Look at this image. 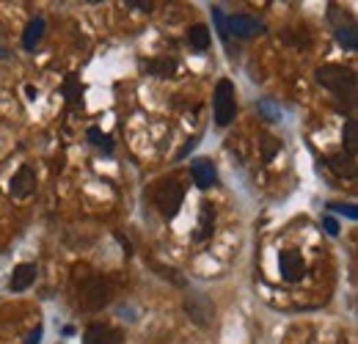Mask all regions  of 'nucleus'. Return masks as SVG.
I'll list each match as a JSON object with an SVG mask.
<instances>
[{
  "mask_svg": "<svg viewBox=\"0 0 358 344\" xmlns=\"http://www.w3.org/2000/svg\"><path fill=\"white\" fill-rule=\"evenodd\" d=\"M34 187H36V171H34L31 166H23V168L14 174V179H12V196L25 198V196L34 193Z\"/></svg>",
  "mask_w": 358,
  "mask_h": 344,
  "instance_id": "obj_10",
  "label": "nucleus"
},
{
  "mask_svg": "<svg viewBox=\"0 0 358 344\" xmlns=\"http://www.w3.org/2000/svg\"><path fill=\"white\" fill-rule=\"evenodd\" d=\"M77 94H80V91H77V77H75V75H69V77H66V96H69V102H72V105L77 102Z\"/></svg>",
  "mask_w": 358,
  "mask_h": 344,
  "instance_id": "obj_23",
  "label": "nucleus"
},
{
  "mask_svg": "<svg viewBox=\"0 0 358 344\" xmlns=\"http://www.w3.org/2000/svg\"><path fill=\"white\" fill-rule=\"evenodd\" d=\"M281 149V141L273 138V135H265L262 138V160H273V155Z\"/></svg>",
  "mask_w": 358,
  "mask_h": 344,
  "instance_id": "obj_20",
  "label": "nucleus"
},
{
  "mask_svg": "<svg viewBox=\"0 0 358 344\" xmlns=\"http://www.w3.org/2000/svg\"><path fill=\"white\" fill-rule=\"evenodd\" d=\"M182 198H185V190H182V185L177 179L157 182V187H155V204H157V209H160L163 217H174L179 212V207H182Z\"/></svg>",
  "mask_w": 358,
  "mask_h": 344,
  "instance_id": "obj_2",
  "label": "nucleus"
},
{
  "mask_svg": "<svg viewBox=\"0 0 358 344\" xmlns=\"http://www.w3.org/2000/svg\"><path fill=\"white\" fill-rule=\"evenodd\" d=\"M127 6H136V9H141V12H152V0H146V3H144V0H130Z\"/></svg>",
  "mask_w": 358,
  "mask_h": 344,
  "instance_id": "obj_26",
  "label": "nucleus"
},
{
  "mask_svg": "<svg viewBox=\"0 0 358 344\" xmlns=\"http://www.w3.org/2000/svg\"><path fill=\"white\" fill-rule=\"evenodd\" d=\"M86 344H122V333L110 325H102V322H94L86 328V336H83Z\"/></svg>",
  "mask_w": 358,
  "mask_h": 344,
  "instance_id": "obj_8",
  "label": "nucleus"
},
{
  "mask_svg": "<svg viewBox=\"0 0 358 344\" xmlns=\"http://www.w3.org/2000/svg\"><path fill=\"white\" fill-rule=\"evenodd\" d=\"M42 36H44V20H31L28 23V28H25V34H23V47L25 50H36V44L42 42Z\"/></svg>",
  "mask_w": 358,
  "mask_h": 344,
  "instance_id": "obj_14",
  "label": "nucleus"
},
{
  "mask_svg": "<svg viewBox=\"0 0 358 344\" xmlns=\"http://www.w3.org/2000/svg\"><path fill=\"white\" fill-rule=\"evenodd\" d=\"M110 297H113V287L105 281V278H88L86 284H83V289H80V300H83V306L86 308H91V311H99V308H105L107 303H110Z\"/></svg>",
  "mask_w": 358,
  "mask_h": 344,
  "instance_id": "obj_4",
  "label": "nucleus"
},
{
  "mask_svg": "<svg viewBox=\"0 0 358 344\" xmlns=\"http://www.w3.org/2000/svg\"><path fill=\"white\" fill-rule=\"evenodd\" d=\"M188 44H190V50L204 53V50L209 47V28H207V25H193V28L188 31Z\"/></svg>",
  "mask_w": 358,
  "mask_h": 344,
  "instance_id": "obj_15",
  "label": "nucleus"
},
{
  "mask_svg": "<svg viewBox=\"0 0 358 344\" xmlns=\"http://www.w3.org/2000/svg\"><path fill=\"white\" fill-rule=\"evenodd\" d=\"M259 110L265 113V116H268L270 122H279V119H281V110H279V105H273L270 99H262V102H259Z\"/></svg>",
  "mask_w": 358,
  "mask_h": 344,
  "instance_id": "obj_21",
  "label": "nucleus"
},
{
  "mask_svg": "<svg viewBox=\"0 0 358 344\" xmlns=\"http://www.w3.org/2000/svg\"><path fill=\"white\" fill-rule=\"evenodd\" d=\"M226 31L240 36V39H251V36H259L265 31V25L257 20V17H248V14H234L226 20Z\"/></svg>",
  "mask_w": 358,
  "mask_h": 344,
  "instance_id": "obj_5",
  "label": "nucleus"
},
{
  "mask_svg": "<svg viewBox=\"0 0 358 344\" xmlns=\"http://www.w3.org/2000/svg\"><path fill=\"white\" fill-rule=\"evenodd\" d=\"M88 141H91L94 146H102V149H105L107 155L113 152V144L107 141V135H105V133H102L99 127H88Z\"/></svg>",
  "mask_w": 358,
  "mask_h": 344,
  "instance_id": "obj_19",
  "label": "nucleus"
},
{
  "mask_svg": "<svg viewBox=\"0 0 358 344\" xmlns=\"http://www.w3.org/2000/svg\"><path fill=\"white\" fill-rule=\"evenodd\" d=\"M185 311H188V317H190L196 325H201V328H207V325L212 322V303H209L204 295H188Z\"/></svg>",
  "mask_w": 358,
  "mask_h": 344,
  "instance_id": "obj_7",
  "label": "nucleus"
},
{
  "mask_svg": "<svg viewBox=\"0 0 358 344\" xmlns=\"http://www.w3.org/2000/svg\"><path fill=\"white\" fill-rule=\"evenodd\" d=\"M237 113V102H234V83L231 80H218L215 85V124L218 127H229L234 122Z\"/></svg>",
  "mask_w": 358,
  "mask_h": 344,
  "instance_id": "obj_3",
  "label": "nucleus"
},
{
  "mask_svg": "<svg viewBox=\"0 0 358 344\" xmlns=\"http://www.w3.org/2000/svg\"><path fill=\"white\" fill-rule=\"evenodd\" d=\"M322 228H325V232H328L331 237H336V235H339V223H336L333 217H325V220H322Z\"/></svg>",
  "mask_w": 358,
  "mask_h": 344,
  "instance_id": "obj_25",
  "label": "nucleus"
},
{
  "mask_svg": "<svg viewBox=\"0 0 358 344\" xmlns=\"http://www.w3.org/2000/svg\"><path fill=\"white\" fill-rule=\"evenodd\" d=\"M149 72L157 77H171L177 72V61L174 58H155V61H149Z\"/></svg>",
  "mask_w": 358,
  "mask_h": 344,
  "instance_id": "obj_18",
  "label": "nucleus"
},
{
  "mask_svg": "<svg viewBox=\"0 0 358 344\" xmlns=\"http://www.w3.org/2000/svg\"><path fill=\"white\" fill-rule=\"evenodd\" d=\"M190 174H193V182H196L201 190H207V187L218 185V171H215L212 160H207V157H199V160H193V166H190Z\"/></svg>",
  "mask_w": 358,
  "mask_h": 344,
  "instance_id": "obj_9",
  "label": "nucleus"
},
{
  "mask_svg": "<svg viewBox=\"0 0 358 344\" xmlns=\"http://www.w3.org/2000/svg\"><path fill=\"white\" fill-rule=\"evenodd\" d=\"M212 20H215V25H218L220 39H229V31H226V17H223V12H220V9H212Z\"/></svg>",
  "mask_w": 358,
  "mask_h": 344,
  "instance_id": "obj_22",
  "label": "nucleus"
},
{
  "mask_svg": "<svg viewBox=\"0 0 358 344\" xmlns=\"http://www.w3.org/2000/svg\"><path fill=\"white\" fill-rule=\"evenodd\" d=\"M328 166L339 174V176H355V157L353 155H347V152H339V155H331L328 157Z\"/></svg>",
  "mask_w": 358,
  "mask_h": 344,
  "instance_id": "obj_13",
  "label": "nucleus"
},
{
  "mask_svg": "<svg viewBox=\"0 0 358 344\" xmlns=\"http://www.w3.org/2000/svg\"><path fill=\"white\" fill-rule=\"evenodd\" d=\"M331 209H336L339 215H344V217H350V220H355V217H358V209H355V207H350V204H331Z\"/></svg>",
  "mask_w": 358,
  "mask_h": 344,
  "instance_id": "obj_24",
  "label": "nucleus"
},
{
  "mask_svg": "<svg viewBox=\"0 0 358 344\" xmlns=\"http://www.w3.org/2000/svg\"><path fill=\"white\" fill-rule=\"evenodd\" d=\"M336 42L344 50H358V31L353 25H342V28H336Z\"/></svg>",
  "mask_w": 358,
  "mask_h": 344,
  "instance_id": "obj_17",
  "label": "nucleus"
},
{
  "mask_svg": "<svg viewBox=\"0 0 358 344\" xmlns=\"http://www.w3.org/2000/svg\"><path fill=\"white\" fill-rule=\"evenodd\" d=\"M342 141H344L347 155H355V149H358V124H355V119H347V122H344V127H342Z\"/></svg>",
  "mask_w": 358,
  "mask_h": 344,
  "instance_id": "obj_16",
  "label": "nucleus"
},
{
  "mask_svg": "<svg viewBox=\"0 0 358 344\" xmlns=\"http://www.w3.org/2000/svg\"><path fill=\"white\" fill-rule=\"evenodd\" d=\"M317 83H322L333 94H353L355 91V75H353V69L336 66V64L320 66L317 69Z\"/></svg>",
  "mask_w": 358,
  "mask_h": 344,
  "instance_id": "obj_1",
  "label": "nucleus"
},
{
  "mask_svg": "<svg viewBox=\"0 0 358 344\" xmlns=\"http://www.w3.org/2000/svg\"><path fill=\"white\" fill-rule=\"evenodd\" d=\"M28 344H42V328H36V330L28 336Z\"/></svg>",
  "mask_w": 358,
  "mask_h": 344,
  "instance_id": "obj_27",
  "label": "nucleus"
},
{
  "mask_svg": "<svg viewBox=\"0 0 358 344\" xmlns=\"http://www.w3.org/2000/svg\"><path fill=\"white\" fill-rule=\"evenodd\" d=\"M279 265H281L284 281H290V284H295V281H301L306 276V262H303V256L298 251H281L279 254Z\"/></svg>",
  "mask_w": 358,
  "mask_h": 344,
  "instance_id": "obj_6",
  "label": "nucleus"
},
{
  "mask_svg": "<svg viewBox=\"0 0 358 344\" xmlns=\"http://www.w3.org/2000/svg\"><path fill=\"white\" fill-rule=\"evenodd\" d=\"M34 281H36V265H17L9 287H12V292H25Z\"/></svg>",
  "mask_w": 358,
  "mask_h": 344,
  "instance_id": "obj_12",
  "label": "nucleus"
},
{
  "mask_svg": "<svg viewBox=\"0 0 358 344\" xmlns=\"http://www.w3.org/2000/svg\"><path fill=\"white\" fill-rule=\"evenodd\" d=\"M215 232V209H212V204H201V212H199V228H196V235H193V240L196 243H204L209 235Z\"/></svg>",
  "mask_w": 358,
  "mask_h": 344,
  "instance_id": "obj_11",
  "label": "nucleus"
}]
</instances>
